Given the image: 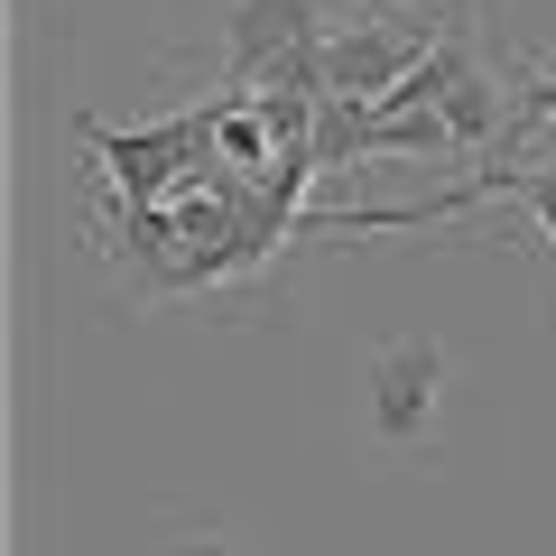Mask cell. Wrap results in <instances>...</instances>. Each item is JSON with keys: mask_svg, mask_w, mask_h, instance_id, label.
Instances as JSON below:
<instances>
[{"mask_svg": "<svg viewBox=\"0 0 556 556\" xmlns=\"http://www.w3.org/2000/svg\"><path fill=\"white\" fill-rule=\"evenodd\" d=\"M334 28H325L316 0H232V28H223V75L241 84H269L288 56H306V47H325Z\"/></svg>", "mask_w": 556, "mask_h": 556, "instance_id": "cell-1", "label": "cell"}, {"mask_svg": "<svg viewBox=\"0 0 556 556\" xmlns=\"http://www.w3.org/2000/svg\"><path fill=\"white\" fill-rule=\"evenodd\" d=\"M437 399H445V343L437 334H408V343H390L371 362V427L390 445H427Z\"/></svg>", "mask_w": 556, "mask_h": 556, "instance_id": "cell-2", "label": "cell"}, {"mask_svg": "<svg viewBox=\"0 0 556 556\" xmlns=\"http://www.w3.org/2000/svg\"><path fill=\"white\" fill-rule=\"evenodd\" d=\"M214 130V102H204V112H186V121H167V130H102V121H84V149H93V159H112V177L130 186V204H149L159 195V177H167V159H186V149H195V139Z\"/></svg>", "mask_w": 556, "mask_h": 556, "instance_id": "cell-3", "label": "cell"}, {"mask_svg": "<svg viewBox=\"0 0 556 556\" xmlns=\"http://www.w3.org/2000/svg\"><path fill=\"white\" fill-rule=\"evenodd\" d=\"M510 121H556V65H529L510 84Z\"/></svg>", "mask_w": 556, "mask_h": 556, "instance_id": "cell-4", "label": "cell"}, {"mask_svg": "<svg viewBox=\"0 0 556 556\" xmlns=\"http://www.w3.org/2000/svg\"><path fill=\"white\" fill-rule=\"evenodd\" d=\"M167 556H251V547H241L232 529H177V538H167Z\"/></svg>", "mask_w": 556, "mask_h": 556, "instance_id": "cell-5", "label": "cell"}, {"mask_svg": "<svg viewBox=\"0 0 556 556\" xmlns=\"http://www.w3.org/2000/svg\"><path fill=\"white\" fill-rule=\"evenodd\" d=\"M380 20H455V0H371Z\"/></svg>", "mask_w": 556, "mask_h": 556, "instance_id": "cell-6", "label": "cell"}]
</instances>
